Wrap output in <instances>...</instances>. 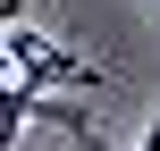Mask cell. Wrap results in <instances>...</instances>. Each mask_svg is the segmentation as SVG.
Here are the masks:
<instances>
[{"label":"cell","mask_w":160,"mask_h":151,"mask_svg":"<svg viewBox=\"0 0 160 151\" xmlns=\"http://www.w3.org/2000/svg\"><path fill=\"white\" fill-rule=\"evenodd\" d=\"M8 67H17V84L25 92H59V84H93V67L76 59V50H51V34H34V25H17L8 17Z\"/></svg>","instance_id":"6da1fadb"},{"label":"cell","mask_w":160,"mask_h":151,"mask_svg":"<svg viewBox=\"0 0 160 151\" xmlns=\"http://www.w3.org/2000/svg\"><path fill=\"white\" fill-rule=\"evenodd\" d=\"M135 151H160V109H152V134H143V143H135Z\"/></svg>","instance_id":"7a4b0ae2"}]
</instances>
